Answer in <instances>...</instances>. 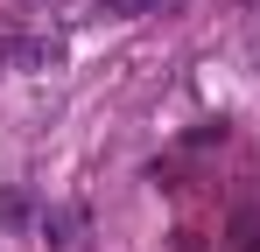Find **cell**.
Segmentation results:
<instances>
[{
  "label": "cell",
  "instance_id": "1",
  "mask_svg": "<svg viewBox=\"0 0 260 252\" xmlns=\"http://www.w3.org/2000/svg\"><path fill=\"white\" fill-rule=\"evenodd\" d=\"M99 7H148V0H99Z\"/></svg>",
  "mask_w": 260,
  "mask_h": 252
}]
</instances>
